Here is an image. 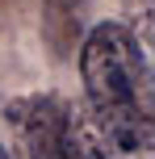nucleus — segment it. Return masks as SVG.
<instances>
[{
    "instance_id": "nucleus-6",
    "label": "nucleus",
    "mask_w": 155,
    "mask_h": 159,
    "mask_svg": "<svg viewBox=\"0 0 155 159\" xmlns=\"http://www.w3.org/2000/svg\"><path fill=\"white\" fill-rule=\"evenodd\" d=\"M0 159H8V151H4V143H0Z\"/></svg>"
},
{
    "instance_id": "nucleus-4",
    "label": "nucleus",
    "mask_w": 155,
    "mask_h": 159,
    "mask_svg": "<svg viewBox=\"0 0 155 159\" xmlns=\"http://www.w3.org/2000/svg\"><path fill=\"white\" fill-rule=\"evenodd\" d=\"M122 30L130 34L143 59V71H147V84L155 92V0H122Z\"/></svg>"
},
{
    "instance_id": "nucleus-5",
    "label": "nucleus",
    "mask_w": 155,
    "mask_h": 159,
    "mask_svg": "<svg viewBox=\"0 0 155 159\" xmlns=\"http://www.w3.org/2000/svg\"><path fill=\"white\" fill-rule=\"evenodd\" d=\"M55 159H101L97 147V130H92L84 105H67V117H63V143H59Z\"/></svg>"
},
{
    "instance_id": "nucleus-3",
    "label": "nucleus",
    "mask_w": 155,
    "mask_h": 159,
    "mask_svg": "<svg viewBox=\"0 0 155 159\" xmlns=\"http://www.w3.org/2000/svg\"><path fill=\"white\" fill-rule=\"evenodd\" d=\"M88 4L92 0H42V38L59 59H71L88 30Z\"/></svg>"
},
{
    "instance_id": "nucleus-1",
    "label": "nucleus",
    "mask_w": 155,
    "mask_h": 159,
    "mask_svg": "<svg viewBox=\"0 0 155 159\" xmlns=\"http://www.w3.org/2000/svg\"><path fill=\"white\" fill-rule=\"evenodd\" d=\"M75 63L84 80V109L92 117L117 109H155L143 59L134 50L122 21H97L84 30L75 46Z\"/></svg>"
},
{
    "instance_id": "nucleus-2",
    "label": "nucleus",
    "mask_w": 155,
    "mask_h": 159,
    "mask_svg": "<svg viewBox=\"0 0 155 159\" xmlns=\"http://www.w3.org/2000/svg\"><path fill=\"white\" fill-rule=\"evenodd\" d=\"M88 113V109H84ZM101 159H155V109H117L92 117Z\"/></svg>"
}]
</instances>
